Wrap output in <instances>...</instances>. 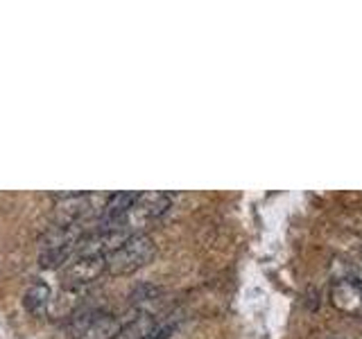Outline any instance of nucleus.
<instances>
[{"label":"nucleus","instance_id":"423d86ee","mask_svg":"<svg viewBox=\"0 0 362 339\" xmlns=\"http://www.w3.org/2000/svg\"><path fill=\"white\" fill-rule=\"evenodd\" d=\"M331 303L339 312L360 314L362 312V282L356 278L335 280L331 287Z\"/></svg>","mask_w":362,"mask_h":339},{"label":"nucleus","instance_id":"9b49d317","mask_svg":"<svg viewBox=\"0 0 362 339\" xmlns=\"http://www.w3.org/2000/svg\"><path fill=\"white\" fill-rule=\"evenodd\" d=\"M77 251V244L75 246H57V249H43L41 256H39V263L43 269H59L62 265L71 263L73 256Z\"/></svg>","mask_w":362,"mask_h":339},{"label":"nucleus","instance_id":"39448f33","mask_svg":"<svg viewBox=\"0 0 362 339\" xmlns=\"http://www.w3.org/2000/svg\"><path fill=\"white\" fill-rule=\"evenodd\" d=\"M88 215H90V195L68 192V195H59V201L54 206V224L57 226L82 224V220L88 218Z\"/></svg>","mask_w":362,"mask_h":339},{"label":"nucleus","instance_id":"1a4fd4ad","mask_svg":"<svg viewBox=\"0 0 362 339\" xmlns=\"http://www.w3.org/2000/svg\"><path fill=\"white\" fill-rule=\"evenodd\" d=\"M154 326H156L154 316H150V314H139V316H134L132 321L122 323L118 331H116V335H113L111 339H145V335L150 333Z\"/></svg>","mask_w":362,"mask_h":339},{"label":"nucleus","instance_id":"f8f14e48","mask_svg":"<svg viewBox=\"0 0 362 339\" xmlns=\"http://www.w3.org/2000/svg\"><path fill=\"white\" fill-rule=\"evenodd\" d=\"M175 333L173 323H163V326H154L150 333L145 335V339H170V335Z\"/></svg>","mask_w":362,"mask_h":339},{"label":"nucleus","instance_id":"6e6552de","mask_svg":"<svg viewBox=\"0 0 362 339\" xmlns=\"http://www.w3.org/2000/svg\"><path fill=\"white\" fill-rule=\"evenodd\" d=\"M50 303H52V290H50V285H45L41 280L30 285L25 290V294H23V308L34 316H41L50 308Z\"/></svg>","mask_w":362,"mask_h":339},{"label":"nucleus","instance_id":"f257e3e1","mask_svg":"<svg viewBox=\"0 0 362 339\" xmlns=\"http://www.w3.org/2000/svg\"><path fill=\"white\" fill-rule=\"evenodd\" d=\"M156 254V244L147 233H134L124 240L116 251L107 256L109 276H129L143 269Z\"/></svg>","mask_w":362,"mask_h":339},{"label":"nucleus","instance_id":"f03ea898","mask_svg":"<svg viewBox=\"0 0 362 339\" xmlns=\"http://www.w3.org/2000/svg\"><path fill=\"white\" fill-rule=\"evenodd\" d=\"M173 206V197L165 195V192L158 190H150V192H139L134 206L129 208V213L122 218V229L134 233H141V229L150 226L152 222H156L161 215Z\"/></svg>","mask_w":362,"mask_h":339},{"label":"nucleus","instance_id":"9d476101","mask_svg":"<svg viewBox=\"0 0 362 339\" xmlns=\"http://www.w3.org/2000/svg\"><path fill=\"white\" fill-rule=\"evenodd\" d=\"M100 319V312L98 310H90V308H77L71 316H68V331H71L73 339H82L88 328L93 326Z\"/></svg>","mask_w":362,"mask_h":339},{"label":"nucleus","instance_id":"20e7f679","mask_svg":"<svg viewBox=\"0 0 362 339\" xmlns=\"http://www.w3.org/2000/svg\"><path fill=\"white\" fill-rule=\"evenodd\" d=\"M132 233L124 231L122 226H98L95 231L84 233L82 240L77 242L75 256H109L127 240Z\"/></svg>","mask_w":362,"mask_h":339},{"label":"nucleus","instance_id":"7ed1b4c3","mask_svg":"<svg viewBox=\"0 0 362 339\" xmlns=\"http://www.w3.org/2000/svg\"><path fill=\"white\" fill-rule=\"evenodd\" d=\"M107 274V258L105 256H77L62 271V287L64 290H84V285L98 280Z\"/></svg>","mask_w":362,"mask_h":339},{"label":"nucleus","instance_id":"0eeeda50","mask_svg":"<svg viewBox=\"0 0 362 339\" xmlns=\"http://www.w3.org/2000/svg\"><path fill=\"white\" fill-rule=\"evenodd\" d=\"M136 197H139V192H127V190H120V192H113V195H109L107 201L102 203L100 224L102 226H120L122 218L134 206Z\"/></svg>","mask_w":362,"mask_h":339}]
</instances>
